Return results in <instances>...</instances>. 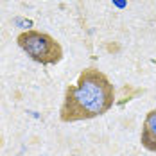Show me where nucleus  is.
I'll return each mask as SVG.
<instances>
[{"label":"nucleus","instance_id":"obj_3","mask_svg":"<svg viewBox=\"0 0 156 156\" xmlns=\"http://www.w3.org/2000/svg\"><path fill=\"white\" fill-rule=\"evenodd\" d=\"M140 142L147 151L156 153V109H151L144 119Z\"/></svg>","mask_w":156,"mask_h":156},{"label":"nucleus","instance_id":"obj_2","mask_svg":"<svg viewBox=\"0 0 156 156\" xmlns=\"http://www.w3.org/2000/svg\"><path fill=\"white\" fill-rule=\"evenodd\" d=\"M20 48L41 65H56L63 58V47L50 34L40 31H25L16 38Z\"/></svg>","mask_w":156,"mask_h":156},{"label":"nucleus","instance_id":"obj_1","mask_svg":"<svg viewBox=\"0 0 156 156\" xmlns=\"http://www.w3.org/2000/svg\"><path fill=\"white\" fill-rule=\"evenodd\" d=\"M115 102V92L109 79L97 68H84L77 83L66 86L59 108L63 122L90 120L106 113Z\"/></svg>","mask_w":156,"mask_h":156},{"label":"nucleus","instance_id":"obj_4","mask_svg":"<svg viewBox=\"0 0 156 156\" xmlns=\"http://www.w3.org/2000/svg\"><path fill=\"white\" fill-rule=\"evenodd\" d=\"M0 145H2V142H0Z\"/></svg>","mask_w":156,"mask_h":156}]
</instances>
